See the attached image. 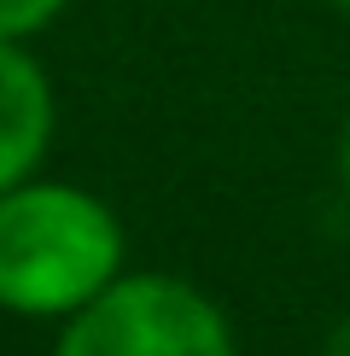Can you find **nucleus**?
Wrapping results in <instances>:
<instances>
[{
    "label": "nucleus",
    "instance_id": "1",
    "mask_svg": "<svg viewBox=\"0 0 350 356\" xmlns=\"http://www.w3.org/2000/svg\"><path fill=\"white\" fill-rule=\"evenodd\" d=\"M128 269V234L99 193L53 175L0 193V309L65 321Z\"/></svg>",
    "mask_w": 350,
    "mask_h": 356
},
{
    "label": "nucleus",
    "instance_id": "2",
    "mask_svg": "<svg viewBox=\"0 0 350 356\" xmlns=\"http://www.w3.org/2000/svg\"><path fill=\"white\" fill-rule=\"evenodd\" d=\"M53 356H240L228 309L164 269H123L58 321Z\"/></svg>",
    "mask_w": 350,
    "mask_h": 356
},
{
    "label": "nucleus",
    "instance_id": "3",
    "mask_svg": "<svg viewBox=\"0 0 350 356\" xmlns=\"http://www.w3.org/2000/svg\"><path fill=\"white\" fill-rule=\"evenodd\" d=\"M58 129L53 76L29 41H0V193L41 175Z\"/></svg>",
    "mask_w": 350,
    "mask_h": 356
},
{
    "label": "nucleus",
    "instance_id": "4",
    "mask_svg": "<svg viewBox=\"0 0 350 356\" xmlns=\"http://www.w3.org/2000/svg\"><path fill=\"white\" fill-rule=\"evenodd\" d=\"M70 0H0V41H35Z\"/></svg>",
    "mask_w": 350,
    "mask_h": 356
},
{
    "label": "nucleus",
    "instance_id": "5",
    "mask_svg": "<svg viewBox=\"0 0 350 356\" xmlns=\"http://www.w3.org/2000/svg\"><path fill=\"white\" fill-rule=\"evenodd\" d=\"M321 356H350V316H344L339 327L327 333V345H321Z\"/></svg>",
    "mask_w": 350,
    "mask_h": 356
},
{
    "label": "nucleus",
    "instance_id": "6",
    "mask_svg": "<svg viewBox=\"0 0 350 356\" xmlns=\"http://www.w3.org/2000/svg\"><path fill=\"white\" fill-rule=\"evenodd\" d=\"M339 170H344V181H350V123H344V135H339Z\"/></svg>",
    "mask_w": 350,
    "mask_h": 356
},
{
    "label": "nucleus",
    "instance_id": "7",
    "mask_svg": "<svg viewBox=\"0 0 350 356\" xmlns=\"http://www.w3.org/2000/svg\"><path fill=\"white\" fill-rule=\"evenodd\" d=\"M333 6H339V12H344V18H350V0H333Z\"/></svg>",
    "mask_w": 350,
    "mask_h": 356
}]
</instances>
